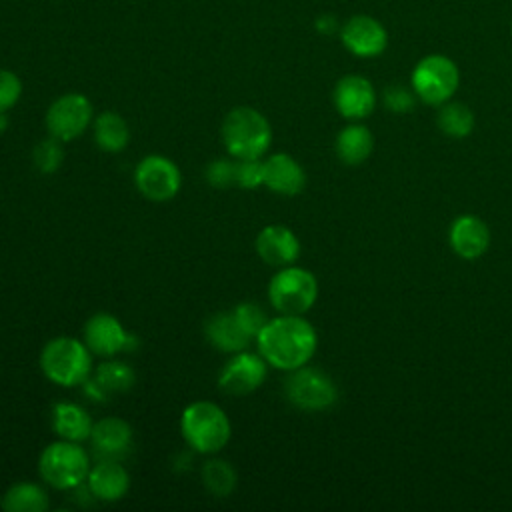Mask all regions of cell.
Returning <instances> with one entry per match:
<instances>
[{
    "label": "cell",
    "mask_w": 512,
    "mask_h": 512,
    "mask_svg": "<svg viewBox=\"0 0 512 512\" xmlns=\"http://www.w3.org/2000/svg\"><path fill=\"white\" fill-rule=\"evenodd\" d=\"M220 136L232 158H262L270 148L272 128L260 110L252 106H236L224 116Z\"/></svg>",
    "instance_id": "obj_2"
},
{
    "label": "cell",
    "mask_w": 512,
    "mask_h": 512,
    "mask_svg": "<svg viewBox=\"0 0 512 512\" xmlns=\"http://www.w3.org/2000/svg\"><path fill=\"white\" fill-rule=\"evenodd\" d=\"M62 162H64L62 142L52 136H48L42 142H36V146L32 148V164L42 174L56 172L62 166Z\"/></svg>",
    "instance_id": "obj_28"
},
{
    "label": "cell",
    "mask_w": 512,
    "mask_h": 512,
    "mask_svg": "<svg viewBox=\"0 0 512 512\" xmlns=\"http://www.w3.org/2000/svg\"><path fill=\"white\" fill-rule=\"evenodd\" d=\"M342 44L348 52L360 58H374L384 52L388 44L386 28L372 16H352L340 30Z\"/></svg>",
    "instance_id": "obj_13"
},
{
    "label": "cell",
    "mask_w": 512,
    "mask_h": 512,
    "mask_svg": "<svg viewBox=\"0 0 512 512\" xmlns=\"http://www.w3.org/2000/svg\"><path fill=\"white\" fill-rule=\"evenodd\" d=\"M48 492L36 482H14L0 498V506L6 512H44L48 510Z\"/></svg>",
    "instance_id": "obj_23"
},
{
    "label": "cell",
    "mask_w": 512,
    "mask_h": 512,
    "mask_svg": "<svg viewBox=\"0 0 512 512\" xmlns=\"http://www.w3.org/2000/svg\"><path fill=\"white\" fill-rule=\"evenodd\" d=\"M22 96V80L12 70L0 68V114H6Z\"/></svg>",
    "instance_id": "obj_32"
},
{
    "label": "cell",
    "mask_w": 512,
    "mask_h": 512,
    "mask_svg": "<svg viewBox=\"0 0 512 512\" xmlns=\"http://www.w3.org/2000/svg\"><path fill=\"white\" fill-rule=\"evenodd\" d=\"M262 184H264V160L262 158L236 160V186L252 190Z\"/></svg>",
    "instance_id": "obj_31"
},
{
    "label": "cell",
    "mask_w": 512,
    "mask_h": 512,
    "mask_svg": "<svg viewBox=\"0 0 512 512\" xmlns=\"http://www.w3.org/2000/svg\"><path fill=\"white\" fill-rule=\"evenodd\" d=\"M414 92H410L408 88H404V86H390V88H386V92H384V102H386V106L392 110V112H396V114H402V112H408V110H412V106H414Z\"/></svg>",
    "instance_id": "obj_33"
},
{
    "label": "cell",
    "mask_w": 512,
    "mask_h": 512,
    "mask_svg": "<svg viewBox=\"0 0 512 512\" xmlns=\"http://www.w3.org/2000/svg\"><path fill=\"white\" fill-rule=\"evenodd\" d=\"M82 340L86 342L92 354L104 358H114L116 354L130 350L134 346V336L124 328V324L116 316L108 312H98L86 320Z\"/></svg>",
    "instance_id": "obj_12"
},
{
    "label": "cell",
    "mask_w": 512,
    "mask_h": 512,
    "mask_svg": "<svg viewBox=\"0 0 512 512\" xmlns=\"http://www.w3.org/2000/svg\"><path fill=\"white\" fill-rule=\"evenodd\" d=\"M254 340L268 366L284 372L308 364L318 346L316 330L302 314H280L276 318H268Z\"/></svg>",
    "instance_id": "obj_1"
},
{
    "label": "cell",
    "mask_w": 512,
    "mask_h": 512,
    "mask_svg": "<svg viewBox=\"0 0 512 512\" xmlns=\"http://www.w3.org/2000/svg\"><path fill=\"white\" fill-rule=\"evenodd\" d=\"M94 382L102 388L104 394L106 392H110V394L126 392L136 382V374L130 368V364L120 362V360H108L98 366Z\"/></svg>",
    "instance_id": "obj_26"
},
{
    "label": "cell",
    "mask_w": 512,
    "mask_h": 512,
    "mask_svg": "<svg viewBox=\"0 0 512 512\" xmlns=\"http://www.w3.org/2000/svg\"><path fill=\"white\" fill-rule=\"evenodd\" d=\"M204 334L206 340L220 352L226 354H236L242 352L250 346V336L246 334V330L240 326V322L236 320L234 312H218L214 316H210L206 320L204 326Z\"/></svg>",
    "instance_id": "obj_20"
},
{
    "label": "cell",
    "mask_w": 512,
    "mask_h": 512,
    "mask_svg": "<svg viewBox=\"0 0 512 512\" xmlns=\"http://www.w3.org/2000/svg\"><path fill=\"white\" fill-rule=\"evenodd\" d=\"M92 118V102L80 92H66L48 106L44 122L48 136L60 142H70L86 132Z\"/></svg>",
    "instance_id": "obj_9"
},
{
    "label": "cell",
    "mask_w": 512,
    "mask_h": 512,
    "mask_svg": "<svg viewBox=\"0 0 512 512\" xmlns=\"http://www.w3.org/2000/svg\"><path fill=\"white\" fill-rule=\"evenodd\" d=\"M180 432L194 452L216 454L228 444L232 424L218 404L210 400H196L184 408L180 416Z\"/></svg>",
    "instance_id": "obj_3"
},
{
    "label": "cell",
    "mask_w": 512,
    "mask_h": 512,
    "mask_svg": "<svg viewBox=\"0 0 512 512\" xmlns=\"http://www.w3.org/2000/svg\"><path fill=\"white\" fill-rule=\"evenodd\" d=\"M334 106L348 120H362L376 106V92L368 78L358 74L342 76L334 86Z\"/></svg>",
    "instance_id": "obj_14"
},
{
    "label": "cell",
    "mask_w": 512,
    "mask_h": 512,
    "mask_svg": "<svg viewBox=\"0 0 512 512\" xmlns=\"http://www.w3.org/2000/svg\"><path fill=\"white\" fill-rule=\"evenodd\" d=\"M90 466V456L82 444L62 438L50 442L38 458L40 478L56 490H76L86 484Z\"/></svg>",
    "instance_id": "obj_5"
},
{
    "label": "cell",
    "mask_w": 512,
    "mask_h": 512,
    "mask_svg": "<svg viewBox=\"0 0 512 512\" xmlns=\"http://www.w3.org/2000/svg\"><path fill=\"white\" fill-rule=\"evenodd\" d=\"M256 252L270 266H290L300 256V240L288 226L270 224L258 232Z\"/></svg>",
    "instance_id": "obj_15"
},
{
    "label": "cell",
    "mask_w": 512,
    "mask_h": 512,
    "mask_svg": "<svg viewBox=\"0 0 512 512\" xmlns=\"http://www.w3.org/2000/svg\"><path fill=\"white\" fill-rule=\"evenodd\" d=\"M450 246L464 260L480 258L490 246V230L478 216H458L450 226Z\"/></svg>",
    "instance_id": "obj_19"
},
{
    "label": "cell",
    "mask_w": 512,
    "mask_h": 512,
    "mask_svg": "<svg viewBox=\"0 0 512 512\" xmlns=\"http://www.w3.org/2000/svg\"><path fill=\"white\" fill-rule=\"evenodd\" d=\"M86 488L90 496L102 502H118L126 496L130 488V474L122 466V460L98 458L96 464L90 466Z\"/></svg>",
    "instance_id": "obj_16"
},
{
    "label": "cell",
    "mask_w": 512,
    "mask_h": 512,
    "mask_svg": "<svg viewBox=\"0 0 512 512\" xmlns=\"http://www.w3.org/2000/svg\"><path fill=\"white\" fill-rule=\"evenodd\" d=\"M374 148L372 132L362 124H350L336 136V154L344 164H362Z\"/></svg>",
    "instance_id": "obj_24"
},
{
    "label": "cell",
    "mask_w": 512,
    "mask_h": 512,
    "mask_svg": "<svg viewBox=\"0 0 512 512\" xmlns=\"http://www.w3.org/2000/svg\"><path fill=\"white\" fill-rule=\"evenodd\" d=\"M94 142L102 152H122L128 142H130V128L126 124V120L114 112V110H106L100 112L94 118Z\"/></svg>",
    "instance_id": "obj_22"
},
{
    "label": "cell",
    "mask_w": 512,
    "mask_h": 512,
    "mask_svg": "<svg viewBox=\"0 0 512 512\" xmlns=\"http://www.w3.org/2000/svg\"><path fill=\"white\" fill-rule=\"evenodd\" d=\"M438 128L452 138H464L474 128V114L462 102H444L438 112Z\"/></svg>",
    "instance_id": "obj_25"
},
{
    "label": "cell",
    "mask_w": 512,
    "mask_h": 512,
    "mask_svg": "<svg viewBox=\"0 0 512 512\" xmlns=\"http://www.w3.org/2000/svg\"><path fill=\"white\" fill-rule=\"evenodd\" d=\"M318 298L316 276L300 266H282L268 282V300L280 314H304Z\"/></svg>",
    "instance_id": "obj_6"
},
{
    "label": "cell",
    "mask_w": 512,
    "mask_h": 512,
    "mask_svg": "<svg viewBox=\"0 0 512 512\" xmlns=\"http://www.w3.org/2000/svg\"><path fill=\"white\" fill-rule=\"evenodd\" d=\"M264 186L280 196H296L306 186V172L294 156L276 152L264 160Z\"/></svg>",
    "instance_id": "obj_18"
},
{
    "label": "cell",
    "mask_w": 512,
    "mask_h": 512,
    "mask_svg": "<svg viewBox=\"0 0 512 512\" xmlns=\"http://www.w3.org/2000/svg\"><path fill=\"white\" fill-rule=\"evenodd\" d=\"M206 180L214 188L236 186V158L230 154L224 158H214L206 166Z\"/></svg>",
    "instance_id": "obj_30"
},
{
    "label": "cell",
    "mask_w": 512,
    "mask_h": 512,
    "mask_svg": "<svg viewBox=\"0 0 512 512\" xmlns=\"http://www.w3.org/2000/svg\"><path fill=\"white\" fill-rule=\"evenodd\" d=\"M52 420V430L58 438L70 440V442H84L90 440L92 434V418L86 408L74 402H58L52 408L50 414Z\"/></svg>",
    "instance_id": "obj_21"
},
{
    "label": "cell",
    "mask_w": 512,
    "mask_h": 512,
    "mask_svg": "<svg viewBox=\"0 0 512 512\" xmlns=\"http://www.w3.org/2000/svg\"><path fill=\"white\" fill-rule=\"evenodd\" d=\"M460 72L456 64L442 54L424 56L412 70L414 94L432 106H442L456 92Z\"/></svg>",
    "instance_id": "obj_7"
},
{
    "label": "cell",
    "mask_w": 512,
    "mask_h": 512,
    "mask_svg": "<svg viewBox=\"0 0 512 512\" xmlns=\"http://www.w3.org/2000/svg\"><path fill=\"white\" fill-rule=\"evenodd\" d=\"M134 184L144 198L152 202H166L180 192L182 174L168 156L148 154L136 164Z\"/></svg>",
    "instance_id": "obj_10"
},
{
    "label": "cell",
    "mask_w": 512,
    "mask_h": 512,
    "mask_svg": "<svg viewBox=\"0 0 512 512\" xmlns=\"http://www.w3.org/2000/svg\"><path fill=\"white\" fill-rule=\"evenodd\" d=\"M284 394L290 404L308 412L326 410L338 398L334 380L320 368L308 364L288 372V378L284 382Z\"/></svg>",
    "instance_id": "obj_8"
},
{
    "label": "cell",
    "mask_w": 512,
    "mask_h": 512,
    "mask_svg": "<svg viewBox=\"0 0 512 512\" xmlns=\"http://www.w3.org/2000/svg\"><path fill=\"white\" fill-rule=\"evenodd\" d=\"M132 428L118 416H106L92 426L90 444L98 458L122 460L132 448Z\"/></svg>",
    "instance_id": "obj_17"
},
{
    "label": "cell",
    "mask_w": 512,
    "mask_h": 512,
    "mask_svg": "<svg viewBox=\"0 0 512 512\" xmlns=\"http://www.w3.org/2000/svg\"><path fill=\"white\" fill-rule=\"evenodd\" d=\"M268 362L262 358V354H254L242 350L228 358V362L222 366L218 374V386L222 392L230 396H244L260 388V384L266 380Z\"/></svg>",
    "instance_id": "obj_11"
},
{
    "label": "cell",
    "mask_w": 512,
    "mask_h": 512,
    "mask_svg": "<svg viewBox=\"0 0 512 512\" xmlns=\"http://www.w3.org/2000/svg\"><path fill=\"white\" fill-rule=\"evenodd\" d=\"M40 368L44 376L58 386H78L84 384L92 372V352L84 340L56 336L44 344Z\"/></svg>",
    "instance_id": "obj_4"
},
{
    "label": "cell",
    "mask_w": 512,
    "mask_h": 512,
    "mask_svg": "<svg viewBox=\"0 0 512 512\" xmlns=\"http://www.w3.org/2000/svg\"><path fill=\"white\" fill-rule=\"evenodd\" d=\"M202 482L214 496H228L236 488V470L222 458H212L202 466Z\"/></svg>",
    "instance_id": "obj_27"
},
{
    "label": "cell",
    "mask_w": 512,
    "mask_h": 512,
    "mask_svg": "<svg viewBox=\"0 0 512 512\" xmlns=\"http://www.w3.org/2000/svg\"><path fill=\"white\" fill-rule=\"evenodd\" d=\"M232 312L250 338H256L258 332L268 322V316L258 302H240L238 306L232 308Z\"/></svg>",
    "instance_id": "obj_29"
}]
</instances>
